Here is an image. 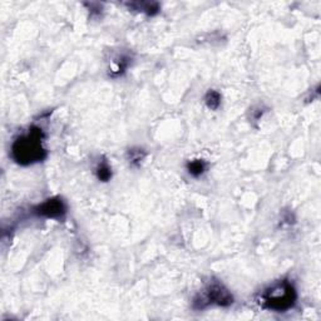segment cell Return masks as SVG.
<instances>
[{"label": "cell", "instance_id": "cell-1", "mask_svg": "<svg viewBox=\"0 0 321 321\" xmlns=\"http://www.w3.org/2000/svg\"><path fill=\"white\" fill-rule=\"evenodd\" d=\"M43 130L38 127H32L29 133L18 137L12 145L13 160L23 166L44 160L47 152L43 148Z\"/></svg>", "mask_w": 321, "mask_h": 321}, {"label": "cell", "instance_id": "cell-2", "mask_svg": "<svg viewBox=\"0 0 321 321\" xmlns=\"http://www.w3.org/2000/svg\"><path fill=\"white\" fill-rule=\"evenodd\" d=\"M296 290L288 280H281L270 286L261 295V304L265 309L284 312L295 305Z\"/></svg>", "mask_w": 321, "mask_h": 321}, {"label": "cell", "instance_id": "cell-3", "mask_svg": "<svg viewBox=\"0 0 321 321\" xmlns=\"http://www.w3.org/2000/svg\"><path fill=\"white\" fill-rule=\"evenodd\" d=\"M233 303V296L228 289L225 288L221 282L211 281L203 292L197 295L193 300L194 309L202 310L209 305L230 306Z\"/></svg>", "mask_w": 321, "mask_h": 321}, {"label": "cell", "instance_id": "cell-4", "mask_svg": "<svg viewBox=\"0 0 321 321\" xmlns=\"http://www.w3.org/2000/svg\"><path fill=\"white\" fill-rule=\"evenodd\" d=\"M33 212L40 217L63 218L64 215L67 213V206L62 198L54 197V198H49V200L34 207Z\"/></svg>", "mask_w": 321, "mask_h": 321}, {"label": "cell", "instance_id": "cell-5", "mask_svg": "<svg viewBox=\"0 0 321 321\" xmlns=\"http://www.w3.org/2000/svg\"><path fill=\"white\" fill-rule=\"evenodd\" d=\"M130 9L138 10V12L145 13L148 16H155L160 12V6L157 3H149V1H141V3H130L127 4Z\"/></svg>", "mask_w": 321, "mask_h": 321}, {"label": "cell", "instance_id": "cell-6", "mask_svg": "<svg viewBox=\"0 0 321 321\" xmlns=\"http://www.w3.org/2000/svg\"><path fill=\"white\" fill-rule=\"evenodd\" d=\"M187 170L188 172H190V175H192V176L194 177H198L206 172L207 163L202 160H192V162H190V163L187 164Z\"/></svg>", "mask_w": 321, "mask_h": 321}, {"label": "cell", "instance_id": "cell-7", "mask_svg": "<svg viewBox=\"0 0 321 321\" xmlns=\"http://www.w3.org/2000/svg\"><path fill=\"white\" fill-rule=\"evenodd\" d=\"M96 175H97L98 179L102 182H107L111 179V177H112V170H111V167H109V164L107 163L106 160H102V162L98 164L97 170H96Z\"/></svg>", "mask_w": 321, "mask_h": 321}, {"label": "cell", "instance_id": "cell-8", "mask_svg": "<svg viewBox=\"0 0 321 321\" xmlns=\"http://www.w3.org/2000/svg\"><path fill=\"white\" fill-rule=\"evenodd\" d=\"M205 100H206V104L209 109H217L221 104V94L218 93L216 91H209L206 94V97H205Z\"/></svg>", "mask_w": 321, "mask_h": 321}, {"label": "cell", "instance_id": "cell-9", "mask_svg": "<svg viewBox=\"0 0 321 321\" xmlns=\"http://www.w3.org/2000/svg\"><path fill=\"white\" fill-rule=\"evenodd\" d=\"M145 157V153L141 148H132L128 151V160L132 164H140Z\"/></svg>", "mask_w": 321, "mask_h": 321}]
</instances>
